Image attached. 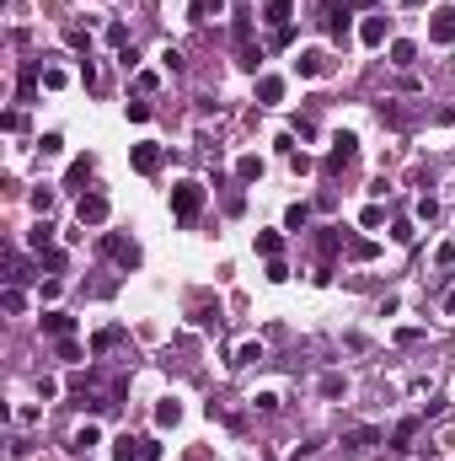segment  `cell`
Here are the masks:
<instances>
[{
  "label": "cell",
  "mask_w": 455,
  "mask_h": 461,
  "mask_svg": "<svg viewBox=\"0 0 455 461\" xmlns=\"http://www.w3.org/2000/svg\"><path fill=\"white\" fill-rule=\"evenodd\" d=\"M348 252H354V257H375V242H364V236H359V242H348Z\"/></svg>",
  "instance_id": "35"
},
{
  "label": "cell",
  "mask_w": 455,
  "mask_h": 461,
  "mask_svg": "<svg viewBox=\"0 0 455 461\" xmlns=\"http://www.w3.org/2000/svg\"><path fill=\"white\" fill-rule=\"evenodd\" d=\"M295 70H300V75H305V81H311V75H322V70H327V54H316V49H305V54H300V60H295Z\"/></svg>",
  "instance_id": "15"
},
{
  "label": "cell",
  "mask_w": 455,
  "mask_h": 461,
  "mask_svg": "<svg viewBox=\"0 0 455 461\" xmlns=\"http://www.w3.org/2000/svg\"><path fill=\"white\" fill-rule=\"evenodd\" d=\"M134 172H145V177H156V172H161V145H156V140L134 145Z\"/></svg>",
  "instance_id": "8"
},
{
  "label": "cell",
  "mask_w": 455,
  "mask_h": 461,
  "mask_svg": "<svg viewBox=\"0 0 455 461\" xmlns=\"http://www.w3.org/2000/svg\"><path fill=\"white\" fill-rule=\"evenodd\" d=\"M177 418H182V408H177V402H161V408H156V424H161V429H172Z\"/></svg>",
  "instance_id": "25"
},
{
  "label": "cell",
  "mask_w": 455,
  "mask_h": 461,
  "mask_svg": "<svg viewBox=\"0 0 455 461\" xmlns=\"http://www.w3.org/2000/svg\"><path fill=\"white\" fill-rule=\"evenodd\" d=\"M91 177V156H81V161H70V172H64V188H81V182Z\"/></svg>",
  "instance_id": "18"
},
{
  "label": "cell",
  "mask_w": 455,
  "mask_h": 461,
  "mask_svg": "<svg viewBox=\"0 0 455 461\" xmlns=\"http://www.w3.org/2000/svg\"><path fill=\"white\" fill-rule=\"evenodd\" d=\"M108 43H113V49H123V43H129V27L113 22V27H108Z\"/></svg>",
  "instance_id": "31"
},
{
  "label": "cell",
  "mask_w": 455,
  "mask_h": 461,
  "mask_svg": "<svg viewBox=\"0 0 455 461\" xmlns=\"http://www.w3.org/2000/svg\"><path fill=\"white\" fill-rule=\"evenodd\" d=\"M220 11H225L220 0H193V22H215Z\"/></svg>",
  "instance_id": "21"
},
{
  "label": "cell",
  "mask_w": 455,
  "mask_h": 461,
  "mask_svg": "<svg viewBox=\"0 0 455 461\" xmlns=\"http://www.w3.org/2000/svg\"><path fill=\"white\" fill-rule=\"evenodd\" d=\"M96 440H102V429H96V424H86V429H75V440H70V450H75V456H86V450H91V445H96Z\"/></svg>",
  "instance_id": "17"
},
{
  "label": "cell",
  "mask_w": 455,
  "mask_h": 461,
  "mask_svg": "<svg viewBox=\"0 0 455 461\" xmlns=\"http://www.w3.org/2000/svg\"><path fill=\"white\" fill-rule=\"evenodd\" d=\"M113 461H145V445H140V435H123L118 445H113Z\"/></svg>",
  "instance_id": "12"
},
{
  "label": "cell",
  "mask_w": 455,
  "mask_h": 461,
  "mask_svg": "<svg viewBox=\"0 0 455 461\" xmlns=\"http://www.w3.org/2000/svg\"><path fill=\"white\" fill-rule=\"evenodd\" d=\"M38 150H43V156H60L64 140H60V134H43V140H38Z\"/></svg>",
  "instance_id": "29"
},
{
  "label": "cell",
  "mask_w": 455,
  "mask_h": 461,
  "mask_svg": "<svg viewBox=\"0 0 455 461\" xmlns=\"http://www.w3.org/2000/svg\"><path fill=\"white\" fill-rule=\"evenodd\" d=\"M236 54H241V70H257V49H252V22L236 16Z\"/></svg>",
  "instance_id": "7"
},
{
  "label": "cell",
  "mask_w": 455,
  "mask_h": 461,
  "mask_svg": "<svg viewBox=\"0 0 455 461\" xmlns=\"http://www.w3.org/2000/svg\"><path fill=\"white\" fill-rule=\"evenodd\" d=\"M444 311H455V290H450V295H444Z\"/></svg>",
  "instance_id": "36"
},
{
  "label": "cell",
  "mask_w": 455,
  "mask_h": 461,
  "mask_svg": "<svg viewBox=\"0 0 455 461\" xmlns=\"http://www.w3.org/2000/svg\"><path fill=\"white\" fill-rule=\"evenodd\" d=\"M343 445L370 450V445H381V429H370V424H364V429H348V435H343Z\"/></svg>",
  "instance_id": "14"
},
{
  "label": "cell",
  "mask_w": 455,
  "mask_h": 461,
  "mask_svg": "<svg viewBox=\"0 0 455 461\" xmlns=\"http://www.w3.org/2000/svg\"><path fill=\"white\" fill-rule=\"evenodd\" d=\"M113 343H123V328H102V333L91 338V349L102 354V349H113Z\"/></svg>",
  "instance_id": "23"
},
{
  "label": "cell",
  "mask_w": 455,
  "mask_h": 461,
  "mask_svg": "<svg viewBox=\"0 0 455 461\" xmlns=\"http://www.w3.org/2000/svg\"><path fill=\"white\" fill-rule=\"evenodd\" d=\"M43 268H48V274H60V268H64V252H54V247H48V252H43Z\"/></svg>",
  "instance_id": "33"
},
{
  "label": "cell",
  "mask_w": 455,
  "mask_h": 461,
  "mask_svg": "<svg viewBox=\"0 0 455 461\" xmlns=\"http://www.w3.org/2000/svg\"><path fill=\"white\" fill-rule=\"evenodd\" d=\"M257 360H263V343H241V349H236V360H230V365H257Z\"/></svg>",
  "instance_id": "24"
},
{
  "label": "cell",
  "mask_w": 455,
  "mask_h": 461,
  "mask_svg": "<svg viewBox=\"0 0 455 461\" xmlns=\"http://www.w3.org/2000/svg\"><path fill=\"white\" fill-rule=\"evenodd\" d=\"M70 328H75V316H64V311H43V333H54V338H70Z\"/></svg>",
  "instance_id": "13"
},
{
  "label": "cell",
  "mask_w": 455,
  "mask_h": 461,
  "mask_svg": "<svg viewBox=\"0 0 455 461\" xmlns=\"http://www.w3.org/2000/svg\"><path fill=\"white\" fill-rule=\"evenodd\" d=\"M391 60L396 65H412V43H391Z\"/></svg>",
  "instance_id": "34"
},
{
  "label": "cell",
  "mask_w": 455,
  "mask_h": 461,
  "mask_svg": "<svg viewBox=\"0 0 455 461\" xmlns=\"http://www.w3.org/2000/svg\"><path fill=\"white\" fill-rule=\"evenodd\" d=\"M348 16H354V6H348V0H322L316 22H322L327 38H337V43H343V38H348Z\"/></svg>",
  "instance_id": "2"
},
{
  "label": "cell",
  "mask_w": 455,
  "mask_h": 461,
  "mask_svg": "<svg viewBox=\"0 0 455 461\" xmlns=\"http://www.w3.org/2000/svg\"><path fill=\"white\" fill-rule=\"evenodd\" d=\"M263 22L274 27V33L295 27V0H263Z\"/></svg>",
  "instance_id": "6"
},
{
  "label": "cell",
  "mask_w": 455,
  "mask_h": 461,
  "mask_svg": "<svg viewBox=\"0 0 455 461\" xmlns=\"http://www.w3.org/2000/svg\"><path fill=\"white\" fill-rule=\"evenodd\" d=\"M108 199L102 194H81V204H75V220H81V226H102V220H108Z\"/></svg>",
  "instance_id": "5"
},
{
  "label": "cell",
  "mask_w": 455,
  "mask_h": 461,
  "mask_svg": "<svg viewBox=\"0 0 455 461\" xmlns=\"http://www.w3.org/2000/svg\"><path fill=\"white\" fill-rule=\"evenodd\" d=\"M102 252H108L118 268H140V247H134L129 236H118V230H108V236H102Z\"/></svg>",
  "instance_id": "3"
},
{
  "label": "cell",
  "mask_w": 455,
  "mask_h": 461,
  "mask_svg": "<svg viewBox=\"0 0 455 461\" xmlns=\"http://www.w3.org/2000/svg\"><path fill=\"white\" fill-rule=\"evenodd\" d=\"M412 435H418V418H402L391 435V450H412Z\"/></svg>",
  "instance_id": "16"
},
{
  "label": "cell",
  "mask_w": 455,
  "mask_h": 461,
  "mask_svg": "<svg viewBox=\"0 0 455 461\" xmlns=\"http://www.w3.org/2000/svg\"><path fill=\"white\" fill-rule=\"evenodd\" d=\"M429 38H434V43H455V11H434Z\"/></svg>",
  "instance_id": "11"
},
{
  "label": "cell",
  "mask_w": 455,
  "mask_h": 461,
  "mask_svg": "<svg viewBox=\"0 0 455 461\" xmlns=\"http://www.w3.org/2000/svg\"><path fill=\"white\" fill-rule=\"evenodd\" d=\"M359 38L370 43V49H381L386 38H391V22H386V16H364V22H359Z\"/></svg>",
  "instance_id": "10"
},
{
  "label": "cell",
  "mask_w": 455,
  "mask_h": 461,
  "mask_svg": "<svg viewBox=\"0 0 455 461\" xmlns=\"http://www.w3.org/2000/svg\"><path fill=\"white\" fill-rule=\"evenodd\" d=\"M257 97H263V102H279V97H284V81H279V75H263V81H257Z\"/></svg>",
  "instance_id": "19"
},
{
  "label": "cell",
  "mask_w": 455,
  "mask_h": 461,
  "mask_svg": "<svg viewBox=\"0 0 455 461\" xmlns=\"http://www.w3.org/2000/svg\"><path fill=\"white\" fill-rule=\"evenodd\" d=\"M172 215H177L182 226H193V220L204 215V182H177V188H172Z\"/></svg>",
  "instance_id": "1"
},
{
  "label": "cell",
  "mask_w": 455,
  "mask_h": 461,
  "mask_svg": "<svg viewBox=\"0 0 455 461\" xmlns=\"http://www.w3.org/2000/svg\"><path fill=\"white\" fill-rule=\"evenodd\" d=\"M236 177H241V182H257V177H263V161H257V156H241V161H236Z\"/></svg>",
  "instance_id": "20"
},
{
  "label": "cell",
  "mask_w": 455,
  "mask_h": 461,
  "mask_svg": "<svg viewBox=\"0 0 455 461\" xmlns=\"http://www.w3.org/2000/svg\"><path fill=\"white\" fill-rule=\"evenodd\" d=\"M33 209H38V215H48V209H54V188H38V194H33Z\"/></svg>",
  "instance_id": "27"
},
{
  "label": "cell",
  "mask_w": 455,
  "mask_h": 461,
  "mask_svg": "<svg viewBox=\"0 0 455 461\" xmlns=\"http://www.w3.org/2000/svg\"><path fill=\"white\" fill-rule=\"evenodd\" d=\"M268 279H274V284H284V279H289V268H284V257H268Z\"/></svg>",
  "instance_id": "30"
},
{
  "label": "cell",
  "mask_w": 455,
  "mask_h": 461,
  "mask_svg": "<svg viewBox=\"0 0 455 461\" xmlns=\"http://www.w3.org/2000/svg\"><path fill=\"white\" fill-rule=\"evenodd\" d=\"M354 156H359V140H354V134H337L332 150H327V172H332V177H337V172H348V167H354Z\"/></svg>",
  "instance_id": "4"
},
{
  "label": "cell",
  "mask_w": 455,
  "mask_h": 461,
  "mask_svg": "<svg viewBox=\"0 0 455 461\" xmlns=\"http://www.w3.org/2000/svg\"><path fill=\"white\" fill-rule=\"evenodd\" d=\"M316 252H322V263H332V257L343 252V226H322L316 230Z\"/></svg>",
  "instance_id": "9"
},
{
  "label": "cell",
  "mask_w": 455,
  "mask_h": 461,
  "mask_svg": "<svg viewBox=\"0 0 455 461\" xmlns=\"http://www.w3.org/2000/svg\"><path fill=\"white\" fill-rule=\"evenodd\" d=\"M48 242H54V230L38 226V230H33V247H38V252H48Z\"/></svg>",
  "instance_id": "32"
},
{
  "label": "cell",
  "mask_w": 455,
  "mask_h": 461,
  "mask_svg": "<svg viewBox=\"0 0 455 461\" xmlns=\"http://www.w3.org/2000/svg\"><path fill=\"white\" fill-rule=\"evenodd\" d=\"M305 220H311V204H289V215H284V226H289V230H300Z\"/></svg>",
  "instance_id": "26"
},
{
  "label": "cell",
  "mask_w": 455,
  "mask_h": 461,
  "mask_svg": "<svg viewBox=\"0 0 455 461\" xmlns=\"http://www.w3.org/2000/svg\"><path fill=\"white\" fill-rule=\"evenodd\" d=\"M33 91H38V70L27 65V70H22V102H33Z\"/></svg>",
  "instance_id": "28"
},
{
  "label": "cell",
  "mask_w": 455,
  "mask_h": 461,
  "mask_svg": "<svg viewBox=\"0 0 455 461\" xmlns=\"http://www.w3.org/2000/svg\"><path fill=\"white\" fill-rule=\"evenodd\" d=\"M279 247H284L279 230H263V236H257V252H263V257H279Z\"/></svg>",
  "instance_id": "22"
}]
</instances>
